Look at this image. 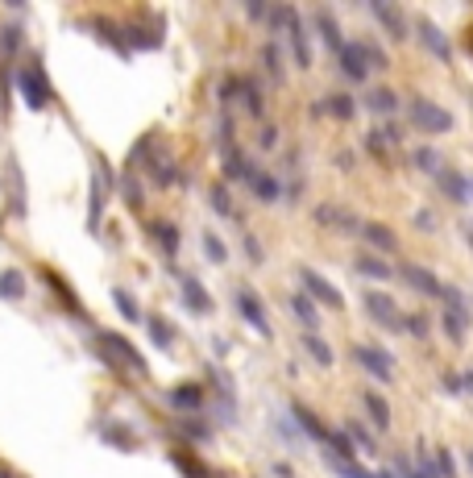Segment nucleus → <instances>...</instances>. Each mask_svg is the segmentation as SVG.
<instances>
[{
	"label": "nucleus",
	"mask_w": 473,
	"mask_h": 478,
	"mask_svg": "<svg viewBox=\"0 0 473 478\" xmlns=\"http://www.w3.org/2000/svg\"><path fill=\"white\" fill-rule=\"evenodd\" d=\"M0 295H4V300H22V295H25L22 271H4V275H0Z\"/></svg>",
	"instance_id": "c756f323"
},
{
	"label": "nucleus",
	"mask_w": 473,
	"mask_h": 478,
	"mask_svg": "<svg viewBox=\"0 0 473 478\" xmlns=\"http://www.w3.org/2000/svg\"><path fill=\"white\" fill-rule=\"evenodd\" d=\"M208 200H212V208L220 212V217H233V200H228L225 187H212V192H208Z\"/></svg>",
	"instance_id": "58836bf2"
},
{
	"label": "nucleus",
	"mask_w": 473,
	"mask_h": 478,
	"mask_svg": "<svg viewBox=\"0 0 473 478\" xmlns=\"http://www.w3.org/2000/svg\"><path fill=\"white\" fill-rule=\"evenodd\" d=\"M465 462H469V470H473V449H469V454H465Z\"/></svg>",
	"instance_id": "8fccbe9b"
},
{
	"label": "nucleus",
	"mask_w": 473,
	"mask_h": 478,
	"mask_svg": "<svg viewBox=\"0 0 473 478\" xmlns=\"http://www.w3.org/2000/svg\"><path fill=\"white\" fill-rule=\"evenodd\" d=\"M341 433H344V437H349V446H357V449H366V454H370V449H374V437H370V433H366V428H361V424H349V428H341Z\"/></svg>",
	"instance_id": "72a5a7b5"
},
{
	"label": "nucleus",
	"mask_w": 473,
	"mask_h": 478,
	"mask_svg": "<svg viewBox=\"0 0 473 478\" xmlns=\"http://www.w3.org/2000/svg\"><path fill=\"white\" fill-rule=\"evenodd\" d=\"M245 250L254 254V258H262V246H258V241H254V238H249V233H245Z\"/></svg>",
	"instance_id": "a18cd8bd"
},
{
	"label": "nucleus",
	"mask_w": 473,
	"mask_h": 478,
	"mask_svg": "<svg viewBox=\"0 0 473 478\" xmlns=\"http://www.w3.org/2000/svg\"><path fill=\"white\" fill-rule=\"evenodd\" d=\"M204 254L212 262H228V250H225V241L216 238V233H204Z\"/></svg>",
	"instance_id": "4c0bfd02"
},
{
	"label": "nucleus",
	"mask_w": 473,
	"mask_h": 478,
	"mask_svg": "<svg viewBox=\"0 0 473 478\" xmlns=\"http://www.w3.org/2000/svg\"><path fill=\"white\" fill-rule=\"evenodd\" d=\"M290 312L299 316L303 320V329H308V333H320V308L312 304V300H308V295L303 292H295L290 295Z\"/></svg>",
	"instance_id": "dca6fc26"
},
{
	"label": "nucleus",
	"mask_w": 473,
	"mask_h": 478,
	"mask_svg": "<svg viewBox=\"0 0 473 478\" xmlns=\"http://www.w3.org/2000/svg\"><path fill=\"white\" fill-rule=\"evenodd\" d=\"M353 358L361 362V366L374 374V379H382V383H390L395 379V370H390V354L387 349H378V346H357L353 349Z\"/></svg>",
	"instance_id": "0eeeda50"
},
{
	"label": "nucleus",
	"mask_w": 473,
	"mask_h": 478,
	"mask_svg": "<svg viewBox=\"0 0 473 478\" xmlns=\"http://www.w3.org/2000/svg\"><path fill=\"white\" fill-rule=\"evenodd\" d=\"M100 349H104L112 362H120L125 370H133V374H141V370H146V358H141L138 349L120 338V333H100Z\"/></svg>",
	"instance_id": "20e7f679"
},
{
	"label": "nucleus",
	"mask_w": 473,
	"mask_h": 478,
	"mask_svg": "<svg viewBox=\"0 0 473 478\" xmlns=\"http://www.w3.org/2000/svg\"><path fill=\"white\" fill-rule=\"evenodd\" d=\"M17 92H22V100L30 104V109H46V104L54 100L50 79H46V71L38 63H30V67L17 71Z\"/></svg>",
	"instance_id": "7ed1b4c3"
},
{
	"label": "nucleus",
	"mask_w": 473,
	"mask_h": 478,
	"mask_svg": "<svg viewBox=\"0 0 473 478\" xmlns=\"http://www.w3.org/2000/svg\"><path fill=\"white\" fill-rule=\"evenodd\" d=\"M112 300H117V308H120V316H125V320H141V308L133 304L129 292H112Z\"/></svg>",
	"instance_id": "e433bc0d"
},
{
	"label": "nucleus",
	"mask_w": 473,
	"mask_h": 478,
	"mask_svg": "<svg viewBox=\"0 0 473 478\" xmlns=\"http://www.w3.org/2000/svg\"><path fill=\"white\" fill-rule=\"evenodd\" d=\"M357 271L370 275V279H390V266H387V262H382V258H370V254H366V258H357Z\"/></svg>",
	"instance_id": "2f4dec72"
},
{
	"label": "nucleus",
	"mask_w": 473,
	"mask_h": 478,
	"mask_svg": "<svg viewBox=\"0 0 473 478\" xmlns=\"http://www.w3.org/2000/svg\"><path fill=\"white\" fill-rule=\"evenodd\" d=\"M154 241H158L166 254H174L179 250V229H174L171 221H158V225H154Z\"/></svg>",
	"instance_id": "c85d7f7f"
},
{
	"label": "nucleus",
	"mask_w": 473,
	"mask_h": 478,
	"mask_svg": "<svg viewBox=\"0 0 473 478\" xmlns=\"http://www.w3.org/2000/svg\"><path fill=\"white\" fill-rule=\"evenodd\" d=\"M469 192H473V184H469Z\"/></svg>",
	"instance_id": "864d4df0"
},
{
	"label": "nucleus",
	"mask_w": 473,
	"mask_h": 478,
	"mask_svg": "<svg viewBox=\"0 0 473 478\" xmlns=\"http://www.w3.org/2000/svg\"><path fill=\"white\" fill-rule=\"evenodd\" d=\"M469 246H473V221H469Z\"/></svg>",
	"instance_id": "603ef678"
},
{
	"label": "nucleus",
	"mask_w": 473,
	"mask_h": 478,
	"mask_svg": "<svg viewBox=\"0 0 473 478\" xmlns=\"http://www.w3.org/2000/svg\"><path fill=\"white\" fill-rule=\"evenodd\" d=\"M407 117H411V125H415L420 133H449L452 130V113L441 109V104H436V100H428V96L411 100Z\"/></svg>",
	"instance_id": "f03ea898"
},
{
	"label": "nucleus",
	"mask_w": 473,
	"mask_h": 478,
	"mask_svg": "<svg viewBox=\"0 0 473 478\" xmlns=\"http://www.w3.org/2000/svg\"><path fill=\"white\" fill-rule=\"evenodd\" d=\"M287 38H290V55H295V67H308L312 63V50H308V30H303L299 13L290 9L287 17Z\"/></svg>",
	"instance_id": "9d476101"
},
{
	"label": "nucleus",
	"mask_w": 473,
	"mask_h": 478,
	"mask_svg": "<svg viewBox=\"0 0 473 478\" xmlns=\"http://www.w3.org/2000/svg\"><path fill=\"white\" fill-rule=\"evenodd\" d=\"M146 329H150V341H154L158 349H171V346H174L171 320H162V316H146Z\"/></svg>",
	"instance_id": "412c9836"
},
{
	"label": "nucleus",
	"mask_w": 473,
	"mask_h": 478,
	"mask_svg": "<svg viewBox=\"0 0 473 478\" xmlns=\"http://www.w3.org/2000/svg\"><path fill=\"white\" fill-rule=\"evenodd\" d=\"M303 349H308L320 366H333V346H328L320 333H303Z\"/></svg>",
	"instance_id": "393cba45"
},
{
	"label": "nucleus",
	"mask_w": 473,
	"mask_h": 478,
	"mask_svg": "<svg viewBox=\"0 0 473 478\" xmlns=\"http://www.w3.org/2000/svg\"><path fill=\"white\" fill-rule=\"evenodd\" d=\"M361 233H366V241H370V246H378L382 254H395L398 250V238L390 233L387 225H361Z\"/></svg>",
	"instance_id": "6ab92c4d"
},
{
	"label": "nucleus",
	"mask_w": 473,
	"mask_h": 478,
	"mask_svg": "<svg viewBox=\"0 0 473 478\" xmlns=\"http://www.w3.org/2000/svg\"><path fill=\"white\" fill-rule=\"evenodd\" d=\"M333 466H336L341 478H374V474H366V470L357 466V462H333Z\"/></svg>",
	"instance_id": "37998d69"
},
{
	"label": "nucleus",
	"mask_w": 473,
	"mask_h": 478,
	"mask_svg": "<svg viewBox=\"0 0 473 478\" xmlns=\"http://www.w3.org/2000/svg\"><path fill=\"white\" fill-rule=\"evenodd\" d=\"M374 478H398V474H395V470H390V466H382V470H378Z\"/></svg>",
	"instance_id": "de8ad7c7"
},
{
	"label": "nucleus",
	"mask_w": 473,
	"mask_h": 478,
	"mask_svg": "<svg viewBox=\"0 0 473 478\" xmlns=\"http://www.w3.org/2000/svg\"><path fill=\"white\" fill-rule=\"evenodd\" d=\"M171 403L174 408H183V412H195V408L204 403V392H200L195 383H187V387H174L171 392Z\"/></svg>",
	"instance_id": "5701e85b"
},
{
	"label": "nucleus",
	"mask_w": 473,
	"mask_h": 478,
	"mask_svg": "<svg viewBox=\"0 0 473 478\" xmlns=\"http://www.w3.org/2000/svg\"><path fill=\"white\" fill-rule=\"evenodd\" d=\"M262 59H266V67H270V76H274V79H282V59H279V46L270 42V46H266V55H262Z\"/></svg>",
	"instance_id": "79ce46f5"
},
{
	"label": "nucleus",
	"mask_w": 473,
	"mask_h": 478,
	"mask_svg": "<svg viewBox=\"0 0 473 478\" xmlns=\"http://www.w3.org/2000/svg\"><path fill=\"white\" fill-rule=\"evenodd\" d=\"M403 283H407V287H415L420 295H441L444 292V283L436 279L428 266H403Z\"/></svg>",
	"instance_id": "ddd939ff"
},
{
	"label": "nucleus",
	"mask_w": 473,
	"mask_h": 478,
	"mask_svg": "<svg viewBox=\"0 0 473 478\" xmlns=\"http://www.w3.org/2000/svg\"><path fill=\"white\" fill-rule=\"evenodd\" d=\"M0 478H13V474H9V470H4V466H0Z\"/></svg>",
	"instance_id": "3c124183"
},
{
	"label": "nucleus",
	"mask_w": 473,
	"mask_h": 478,
	"mask_svg": "<svg viewBox=\"0 0 473 478\" xmlns=\"http://www.w3.org/2000/svg\"><path fill=\"white\" fill-rule=\"evenodd\" d=\"M104 192H108V171H104V163H100L96 179H92V229L100 225V212H104Z\"/></svg>",
	"instance_id": "4be33fe9"
},
{
	"label": "nucleus",
	"mask_w": 473,
	"mask_h": 478,
	"mask_svg": "<svg viewBox=\"0 0 473 478\" xmlns=\"http://www.w3.org/2000/svg\"><path fill=\"white\" fill-rule=\"evenodd\" d=\"M154 179H158L162 187H171L174 179H179V175H174V163H171V158H158V163H154Z\"/></svg>",
	"instance_id": "a19ab883"
},
{
	"label": "nucleus",
	"mask_w": 473,
	"mask_h": 478,
	"mask_svg": "<svg viewBox=\"0 0 473 478\" xmlns=\"http://www.w3.org/2000/svg\"><path fill=\"white\" fill-rule=\"evenodd\" d=\"M465 387H469V392H473V370H469V379H465Z\"/></svg>",
	"instance_id": "09e8293b"
},
{
	"label": "nucleus",
	"mask_w": 473,
	"mask_h": 478,
	"mask_svg": "<svg viewBox=\"0 0 473 478\" xmlns=\"http://www.w3.org/2000/svg\"><path fill=\"white\" fill-rule=\"evenodd\" d=\"M336 63H341V76H349L353 84H361V79L370 76V67H366V59H361V50H357V42L341 46V50H336Z\"/></svg>",
	"instance_id": "f8f14e48"
},
{
	"label": "nucleus",
	"mask_w": 473,
	"mask_h": 478,
	"mask_svg": "<svg viewBox=\"0 0 473 478\" xmlns=\"http://www.w3.org/2000/svg\"><path fill=\"white\" fill-rule=\"evenodd\" d=\"M316 113H328V117H336V121H349L357 113V104H353V96H328V104H320Z\"/></svg>",
	"instance_id": "bb28decb"
},
{
	"label": "nucleus",
	"mask_w": 473,
	"mask_h": 478,
	"mask_svg": "<svg viewBox=\"0 0 473 478\" xmlns=\"http://www.w3.org/2000/svg\"><path fill=\"white\" fill-rule=\"evenodd\" d=\"M17 46H22V30H17V25H4V30H0V50L13 55Z\"/></svg>",
	"instance_id": "ea45409f"
},
{
	"label": "nucleus",
	"mask_w": 473,
	"mask_h": 478,
	"mask_svg": "<svg viewBox=\"0 0 473 478\" xmlns=\"http://www.w3.org/2000/svg\"><path fill=\"white\" fill-rule=\"evenodd\" d=\"M366 109H370V113H378V117H390V113L398 109V100H395V92L378 87V92H370V96H366Z\"/></svg>",
	"instance_id": "b1692460"
},
{
	"label": "nucleus",
	"mask_w": 473,
	"mask_h": 478,
	"mask_svg": "<svg viewBox=\"0 0 473 478\" xmlns=\"http://www.w3.org/2000/svg\"><path fill=\"white\" fill-rule=\"evenodd\" d=\"M370 13H374L378 22L387 25V30H390V38H395V42H403V38H411V33H407V17H403V13H398L395 5H387V0H374V5H370Z\"/></svg>",
	"instance_id": "1a4fd4ad"
},
{
	"label": "nucleus",
	"mask_w": 473,
	"mask_h": 478,
	"mask_svg": "<svg viewBox=\"0 0 473 478\" xmlns=\"http://www.w3.org/2000/svg\"><path fill=\"white\" fill-rule=\"evenodd\" d=\"M274 133H279V130H262V146H266V150H270V146H274V141H279V138H274Z\"/></svg>",
	"instance_id": "49530a36"
},
{
	"label": "nucleus",
	"mask_w": 473,
	"mask_h": 478,
	"mask_svg": "<svg viewBox=\"0 0 473 478\" xmlns=\"http://www.w3.org/2000/svg\"><path fill=\"white\" fill-rule=\"evenodd\" d=\"M125 196H129V204H141V187H138V179H125Z\"/></svg>",
	"instance_id": "c03bdc74"
},
{
	"label": "nucleus",
	"mask_w": 473,
	"mask_h": 478,
	"mask_svg": "<svg viewBox=\"0 0 473 478\" xmlns=\"http://www.w3.org/2000/svg\"><path fill=\"white\" fill-rule=\"evenodd\" d=\"M366 312H370V320H378V325L390 329V333L403 329V312H398V304L390 300L387 292H370L366 295Z\"/></svg>",
	"instance_id": "39448f33"
},
{
	"label": "nucleus",
	"mask_w": 473,
	"mask_h": 478,
	"mask_svg": "<svg viewBox=\"0 0 473 478\" xmlns=\"http://www.w3.org/2000/svg\"><path fill=\"white\" fill-rule=\"evenodd\" d=\"M316 30H320V38H324V46H328V50H341V25H336V17L328 9H320L316 13Z\"/></svg>",
	"instance_id": "a211bd4d"
},
{
	"label": "nucleus",
	"mask_w": 473,
	"mask_h": 478,
	"mask_svg": "<svg viewBox=\"0 0 473 478\" xmlns=\"http://www.w3.org/2000/svg\"><path fill=\"white\" fill-rule=\"evenodd\" d=\"M299 279H303V295H308L312 304H316V300H320V304H328V308H341V304H344V295L336 292V287L324 279V275H316L312 266H303Z\"/></svg>",
	"instance_id": "423d86ee"
},
{
	"label": "nucleus",
	"mask_w": 473,
	"mask_h": 478,
	"mask_svg": "<svg viewBox=\"0 0 473 478\" xmlns=\"http://www.w3.org/2000/svg\"><path fill=\"white\" fill-rule=\"evenodd\" d=\"M316 221H324V225H341V229H357V221L349 217V212H341V208H333V204L316 208Z\"/></svg>",
	"instance_id": "cd10ccee"
},
{
	"label": "nucleus",
	"mask_w": 473,
	"mask_h": 478,
	"mask_svg": "<svg viewBox=\"0 0 473 478\" xmlns=\"http://www.w3.org/2000/svg\"><path fill=\"white\" fill-rule=\"evenodd\" d=\"M361 403H366L370 420H374L378 428L387 433V428H390V408H387V400H382V395H378V392H366V395H361Z\"/></svg>",
	"instance_id": "aec40b11"
},
{
	"label": "nucleus",
	"mask_w": 473,
	"mask_h": 478,
	"mask_svg": "<svg viewBox=\"0 0 473 478\" xmlns=\"http://www.w3.org/2000/svg\"><path fill=\"white\" fill-rule=\"evenodd\" d=\"M415 30H420V42L428 46L432 55L436 59H444V63H449V55H452V46H449V38H444L441 30H436V25L428 22V17H420V22H415Z\"/></svg>",
	"instance_id": "2eb2a0df"
},
{
	"label": "nucleus",
	"mask_w": 473,
	"mask_h": 478,
	"mask_svg": "<svg viewBox=\"0 0 473 478\" xmlns=\"http://www.w3.org/2000/svg\"><path fill=\"white\" fill-rule=\"evenodd\" d=\"M236 312L245 316V320L258 329L262 338H270V320H266V312H262V300L254 292H236Z\"/></svg>",
	"instance_id": "9b49d317"
},
{
	"label": "nucleus",
	"mask_w": 473,
	"mask_h": 478,
	"mask_svg": "<svg viewBox=\"0 0 473 478\" xmlns=\"http://www.w3.org/2000/svg\"><path fill=\"white\" fill-rule=\"evenodd\" d=\"M228 87H236V92H241V104H245L254 117H262V96H258V87L249 84V79H228Z\"/></svg>",
	"instance_id": "a878e982"
},
{
	"label": "nucleus",
	"mask_w": 473,
	"mask_h": 478,
	"mask_svg": "<svg viewBox=\"0 0 473 478\" xmlns=\"http://www.w3.org/2000/svg\"><path fill=\"white\" fill-rule=\"evenodd\" d=\"M444 338L452 341V346H461L465 341V333H469V320H473V308H469V300H465V292L461 287H444Z\"/></svg>",
	"instance_id": "f257e3e1"
},
{
	"label": "nucleus",
	"mask_w": 473,
	"mask_h": 478,
	"mask_svg": "<svg viewBox=\"0 0 473 478\" xmlns=\"http://www.w3.org/2000/svg\"><path fill=\"white\" fill-rule=\"evenodd\" d=\"M295 420H299V424H303V428H308V433H312V437H316V441H328V428H324V424H320V420H316V416H312V412H308V408H295Z\"/></svg>",
	"instance_id": "473e14b6"
},
{
	"label": "nucleus",
	"mask_w": 473,
	"mask_h": 478,
	"mask_svg": "<svg viewBox=\"0 0 473 478\" xmlns=\"http://www.w3.org/2000/svg\"><path fill=\"white\" fill-rule=\"evenodd\" d=\"M249 187H254V196L266 200V204H274V200L282 196L279 179H274V175H266V171H254V175H249Z\"/></svg>",
	"instance_id": "f3484780"
},
{
	"label": "nucleus",
	"mask_w": 473,
	"mask_h": 478,
	"mask_svg": "<svg viewBox=\"0 0 473 478\" xmlns=\"http://www.w3.org/2000/svg\"><path fill=\"white\" fill-rule=\"evenodd\" d=\"M415 167H420L424 175H441V154L432 150V146H420V150H415Z\"/></svg>",
	"instance_id": "7c9ffc66"
},
{
	"label": "nucleus",
	"mask_w": 473,
	"mask_h": 478,
	"mask_svg": "<svg viewBox=\"0 0 473 478\" xmlns=\"http://www.w3.org/2000/svg\"><path fill=\"white\" fill-rule=\"evenodd\" d=\"M432 466H436V478H452L457 474V462H452L449 449H436V457H432Z\"/></svg>",
	"instance_id": "c9c22d12"
},
{
	"label": "nucleus",
	"mask_w": 473,
	"mask_h": 478,
	"mask_svg": "<svg viewBox=\"0 0 473 478\" xmlns=\"http://www.w3.org/2000/svg\"><path fill=\"white\" fill-rule=\"evenodd\" d=\"M179 287H183V304L192 308L195 316L212 312V295H208V287L195 279V275H179Z\"/></svg>",
	"instance_id": "6e6552de"
},
{
	"label": "nucleus",
	"mask_w": 473,
	"mask_h": 478,
	"mask_svg": "<svg viewBox=\"0 0 473 478\" xmlns=\"http://www.w3.org/2000/svg\"><path fill=\"white\" fill-rule=\"evenodd\" d=\"M403 329H407V338H415V341H424L428 338V316H403Z\"/></svg>",
	"instance_id": "f704fd0d"
},
{
	"label": "nucleus",
	"mask_w": 473,
	"mask_h": 478,
	"mask_svg": "<svg viewBox=\"0 0 473 478\" xmlns=\"http://www.w3.org/2000/svg\"><path fill=\"white\" fill-rule=\"evenodd\" d=\"M436 179H441V192L452 200V204H469V179H465L461 171H452V167L444 171V167H441V175H436Z\"/></svg>",
	"instance_id": "4468645a"
}]
</instances>
